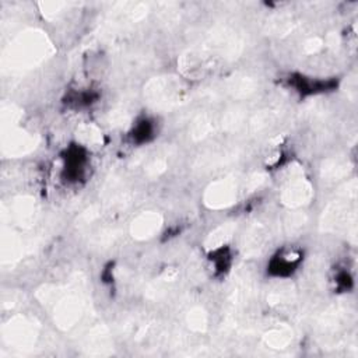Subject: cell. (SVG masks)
<instances>
[{
	"label": "cell",
	"mask_w": 358,
	"mask_h": 358,
	"mask_svg": "<svg viewBox=\"0 0 358 358\" xmlns=\"http://www.w3.org/2000/svg\"><path fill=\"white\" fill-rule=\"evenodd\" d=\"M157 133H158V124L155 119L145 115V116L137 117L136 122H133L127 136L133 144L143 145L152 141Z\"/></svg>",
	"instance_id": "cell-3"
},
{
	"label": "cell",
	"mask_w": 358,
	"mask_h": 358,
	"mask_svg": "<svg viewBox=\"0 0 358 358\" xmlns=\"http://www.w3.org/2000/svg\"><path fill=\"white\" fill-rule=\"evenodd\" d=\"M294 84V87L296 88L295 91L301 92V94H317V92H324L329 81H320V80H315L313 78H308L305 76H299L298 78H292L289 80V84Z\"/></svg>",
	"instance_id": "cell-4"
},
{
	"label": "cell",
	"mask_w": 358,
	"mask_h": 358,
	"mask_svg": "<svg viewBox=\"0 0 358 358\" xmlns=\"http://www.w3.org/2000/svg\"><path fill=\"white\" fill-rule=\"evenodd\" d=\"M303 263V252L296 246L282 248L273 255L266 266L267 274L275 278H287L294 275Z\"/></svg>",
	"instance_id": "cell-1"
},
{
	"label": "cell",
	"mask_w": 358,
	"mask_h": 358,
	"mask_svg": "<svg viewBox=\"0 0 358 358\" xmlns=\"http://www.w3.org/2000/svg\"><path fill=\"white\" fill-rule=\"evenodd\" d=\"M62 173L64 176V180L70 183L80 182L84 178L87 166L90 164L88 152L80 144L69 145L62 157Z\"/></svg>",
	"instance_id": "cell-2"
}]
</instances>
